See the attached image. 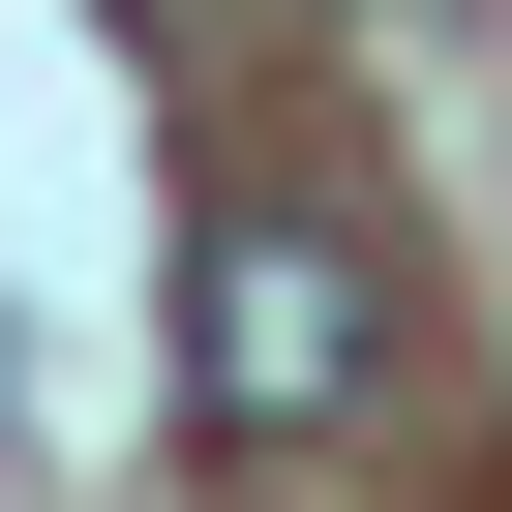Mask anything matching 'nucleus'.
Wrapping results in <instances>:
<instances>
[{
	"mask_svg": "<svg viewBox=\"0 0 512 512\" xmlns=\"http://www.w3.org/2000/svg\"><path fill=\"white\" fill-rule=\"evenodd\" d=\"M151 31H181V0H151Z\"/></svg>",
	"mask_w": 512,
	"mask_h": 512,
	"instance_id": "obj_3",
	"label": "nucleus"
},
{
	"mask_svg": "<svg viewBox=\"0 0 512 512\" xmlns=\"http://www.w3.org/2000/svg\"><path fill=\"white\" fill-rule=\"evenodd\" d=\"M0 422H31V362H0Z\"/></svg>",
	"mask_w": 512,
	"mask_h": 512,
	"instance_id": "obj_2",
	"label": "nucleus"
},
{
	"mask_svg": "<svg viewBox=\"0 0 512 512\" xmlns=\"http://www.w3.org/2000/svg\"><path fill=\"white\" fill-rule=\"evenodd\" d=\"M362 362H392V272L332 211H181V422L211 452H332Z\"/></svg>",
	"mask_w": 512,
	"mask_h": 512,
	"instance_id": "obj_1",
	"label": "nucleus"
}]
</instances>
